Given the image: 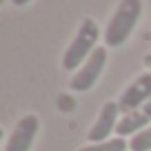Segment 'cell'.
I'll use <instances>...</instances> for the list:
<instances>
[{
    "label": "cell",
    "instance_id": "cell-7",
    "mask_svg": "<svg viewBox=\"0 0 151 151\" xmlns=\"http://www.w3.org/2000/svg\"><path fill=\"white\" fill-rule=\"evenodd\" d=\"M149 124H151V102H147V104H142V107L129 111V113H122L116 133H118V138H127V136L133 138L136 133H140L142 129H147Z\"/></svg>",
    "mask_w": 151,
    "mask_h": 151
},
{
    "label": "cell",
    "instance_id": "cell-5",
    "mask_svg": "<svg viewBox=\"0 0 151 151\" xmlns=\"http://www.w3.org/2000/svg\"><path fill=\"white\" fill-rule=\"evenodd\" d=\"M120 113L122 111H120L118 102L102 104V109H100L93 127H91L89 133H87V140L89 142H104V140H109V136L118 129V122H120V118H122Z\"/></svg>",
    "mask_w": 151,
    "mask_h": 151
},
{
    "label": "cell",
    "instance_id": "cell-11",
    "mask_svg": "<svg viewBox=\"0 0 151 151\" xmlns=\"http://www.w3.org/2000/svg\"><path fill=\"white\" fill-rule=\"evenodd\" d=\"M29 2H31V0H14L16 7H24V5H29Z\"/></svg>",
    "mask_w": 151,
    "mask_h": 151
},
{
    "label": "cell",
    "instance_id": "cell-3",
    "mask_svg": "<svg viewBox=\"0 0 151 151\" xmlns=\"http://www.w3.org/2000/svg\"><path fill=\"white\" fill-rule=\"evenodd\" d=\"M104 67H107V47H98L85 60V65L71 76V82H69L71 91H89L98 82Z\"/></svg>",
    "mask_w": 151,
    "mask_h": 151
},
{
    "label": "cell",
    "instance_id": "cell-8",
    "mask_svg": "<svg viewBox=\"0 0 151 151\" xmlns=\"http://www.w3.org/2000/svg\"><path fill=\"white\" fill-rule=\"evenodd\" d=\"M129 149V142L124 138H109L104 142H89V145L80 147L78 151H127Z\"/></svg>",
    "mask_w": 151,
    "mask_h": 151
},
{
    "label": "cell",
    "instance_id": "cell-9",
    "mask_svg": "<svg viewBox=\"0 0 151 151\" xmlns=\"http://www.w3.org/2000/svg\"><path fill=\"white\" fill-rule=\"evenodd\" d=\"M129 149L131 151H151V124L129 140Z\"/></svg>",
    "mask_w": 151,
    "mask_h": 151
},
{
    "label": "cell",
    "instance_id": "cell-4",
    "mask_svg": "<svg viewBox=\"0 0 151 151\" xmlns=\"http://www.w3.org/2000/svg\"><path fill=\"white\" fill-rule=\"evenodd\" d=\"M38 131H40V118L33 113L22 116L7 138L5 151H31V145L36 140Z\"/></svg>",
    "mask_w": 151,
    "mask_h": 151
},
{
    "label": "cell",
    "instance_id": "cell-2",
    "mask_svg": "<svg viewBox=\"0 0 151 151\" xmlns=\"http://www.w3.org/2000/svg\"><path fill=\"white\" fill-rule=\"evenodd\" d=\"M100 40V27L93 18H85L78 29H76V36L71 38L69 47L62 53V67L67 71H78L85 60L96 51V42Z\"/></svg>",
    "mask_w": 151,
    "mask_h": 151
},
{
    "label": "cell",
    "instance_id": "cell-10",
    "mask_svg": "<svg viewBox=\"0 0 151 151\" xmlns=\"http://www.w3.org/2000/svg\"><path fill=\"white\" fill-rule=\"evenodd\" d=\"M145 67H147V69L151 71V51H149V53L145 56Z\"/></svg>",
    "mask_w": 151,
    "mask_h": 151
},
{
    "label": "cell",
    "instance_id": "cell-1",
    "mask_svg": "<svg viewBox=\"0 0 151 151\" xmlns=\"http://www.w3.org/2000/svg\"><path fill=\"white\" fill-rule=\"evenodd\" d=\"M140 16H142V0H120L111 20L107 22V29H104V47L109 49L122 47L131 38Z\"/></svg>",
    "mask_w": 151,
    "mask_h": 151
},
{
    "label": "cell",
    "instance_id": "cell-6",
    "mask_svg": "<svg viewBox=\"0 0 151 151\" xmlns=\"http://www.w3.org/2000/svg\"><path fill=\"white\" fill-rule=\"evenodd\" d=\"M149 98H151V73H142L120 93L118 107H120L122 113H129L133 109L142 107V104L151 102Z\"/></svg>",
    "mask_w": 151,
    "mask_h": 151
}]
</instances>
